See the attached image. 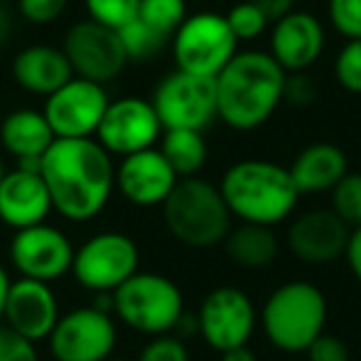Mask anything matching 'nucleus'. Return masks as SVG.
<instances>
[{"label": "nucleus", "instance_id": "obj_36", "mask_svg": "<svg viewBox=\"0 0 361 361\" xmlns=\"http://www.w3.org/2000/svg\"><path fill=\"white\" fill-rule=\"evenodd\" d=\"M305 356L307 361H351V351L346 341L336 334H329V331H324L319 339L312 341Z\"/></svg>", "mask_w": 361, "mask_h": 361}, {"label": "nucleus", "instance_id": "obj_3", "mask_svg": "<svg viewBox=\"0 0 361 361\" xmlns=\"http://www.w3.org/2000/svg\"><path fill=\"white\" fill-rule=\"evenodd\" d=\"M221 188L233 221L277 228L300 206V191L290 169L272 159H240L221 176Z\"/></svg>", "mask_w": 361, "mask_h": 361}, {"label": "nucleus", "instance_id": "obj_24", "mask_svg": "<svg viewBox=\"0 0 361 361\" xmlns=\"http://www.w3.org/2000/svg\"><path fill=\"white\" fill-rule=\"evenodd\" d=\"M223 250L228 260L243 270H265L280 257L282 240L275 228L240 223L231 228L228 238L223 240Z\"/></svg>", "mask_w": 361, "mask_h": 361}, {"label": "nucleus", "instance_id": "obj_35", "mask_svg": "<svg viewBox=\"0 0 361 361\" xmlns=\"http://www.w3.org/2000/svg\"><path fill=\"white\" fill-rule=\"evenodd\" d=\"M0 361H42L35 341L0 324Z\"/></svg>", "mask_w": 361, "mask_h": 361}, {"label": "nucleus", "instance_id": "obj_44", "mask_svg": "<svg viewBox=\"0 0 361 361\" xmlns=\"http://www.w3.org/2000/svg\"><path fill=\"white\" fill-rule=\"evenodd\" d=\"M109 361H129V359H119V356H111Z\"/></svg>", "mask_w": 361, "mask_h": 361}, {"label": "nucleus", "instance_id": "obj_40", "mask_svg": "<svg viewBox=\"0 0 361 361\" xmlns=\"http://www.w3.org/2000/svg\"><path fill=\"white\" fill-rule=\"evenodd\" d=\"M218 356H221V361H260L255 351L250 349V344L228 349V351H223V354H218Z\"/></svg>", "mask_w": 361, "mask_h": 361}, {"label": "nucleus", "instance_id": "obj_43", "mask_svg": "<svg viewBox=\"0 0 361 361\" xmlns=\"http://www.w3.org/2000/svg\"><path fill=\"white\" fill-rule=\"evenodd\" d=\"M6 164H3V159H0V183H3V176H6Z\"/></svg>", "mask_w": 361, "mask_h": 361}, {"label": "nucleus", "instance_id": "obj_31", "mask_svg": "<svg viewBox=\"0 0 361 361\" xmlns=\"http://www.w3.org/2000/svg\"><path fill=\"white\" fill-rule=\"evenodd\" d=\"M334 80L349 94H361V40H344L334 55Z\"/></svg>", "mask_w": 361, "mask_h": 361}, {"label": "nucleus", "instance_id": "obj_16", "mask_svg": "<svg viewBox=\"0 0 361 361\" xmlns=\"http://www.w3.org/2000/svg\"><path fill=\"white\" fill-rule=\"evenodd\" d=\"M351 228L331 208H307L290 218L285 245L302 265L326 267L344 260Z\"/></svg>", "mask_w": 361, "mask_h": 361}, {"label": "nucleus", "instance_id": "obj_17", "mask_svg": "<svg viewBox=\"0 0 361 361\" xmlns=\"http://www.w3.org/2000/svg\"><path fill=\"white\" fill-rule=\"evenodd\" d=\"M326 50L324 20L310 11H292L270 25L267 52L287 72H310Z\"/></svg>", "mask_w": 361, "mask_h": 361}, {"label": "nucleus", "instance_id": "obj_42", "mask_svg": "<svg viewBox=\"0 0 361 361\" xmlns=\"http://www.w3.org/2000/svg\"><path fill=\"white\" fill-rule=\"evenodd\" d=\"M6 37H8V18L6 11L0 8V55H3V47H6Z\"/></svg>", "mask_w": 361, "mask_h": 361}, {"label": "nucleus", "instance_id": "obj_8", "mask_svg": "<svg viewBox=\"0 0 361 361\" xmlns=\"http://www.w3.org/2000/svg\"><path fill=\"white\" fill-rule=\"evenodd\" d=\"M240 42L233 35L228 18L216 11L188 13L183 25L169 42L176 70L216 80L221 70L238 55Z\"/></svg>", "mask_w": 361, "mask_h": 361}, {"label": "nucleus", "instance_id": "obj_11", "mask_svg": "<svg viewBox=\"0 0 361 361\" xmlns=\"http://www.w3.org/2000/svg\"><path fill=\"white\" fill-rule=\"evenodd\" d=\"M156 114L166 129L206 131L218 119L216 80L173 70L164 75L151 94Z\"/></svg>", "mask_w": 361, "mask_h": 361}, {"label": "nucleus", "instance_id": "obj_20", "mask_svg": "<svg viewBox=\"0 0 361 361\" xmlns=\"http://www.w3.org/2000/svg\"><path fill=\"white\" fill-rule=\"evenodd\" d=\"M60 317L62 307L55 287L47 282L25 280V277L13 280L6 302V314H3V324L8 329L35 341V344H42L52 334Z\"/></svg>", "mask_w": 361, "mask_h": 361}, {"label": "nucleus", "instance_id": "obj_9", "mask_svg": "<svg viewBox=\"0 0 361 361\" xmlns=\"http://www.w3.org/2000/svg\"><path fill=\"white\" fill-rule=\"evenodd\" d=\"M52 361H109L119 346V324L111 314V297L102 305H80L62 312L47 336Z\"/></svg>", "mask_w": 361, "mask_h": 361}, {"label": "nucleus", "instance_id": "obj_37", "mask_svg": "<svg viewBox=\"0 0 361 361\" xmlns=\"http://www.w3.org/2000/svg\"><path fill=\"white\" fill-rule=\"evenodd\" d=\"M317 99V85L310 72H292L285 82V102L292 106H310Z\"/></svg>", "mask_w": 361, "mask_h": 361}, {"label": "nucleus", "instance_id": "obj_28", "mask_svg": "<svg viewBox=\"0 0 361 361\" xmlns=\"http://www.w3.org/2000/svg\"><path fill=\"white\" fill-rule=\"evenodd\" d=\"M228 25H231L233 35L238 37V42H255L262 35L270 32V18L260 11L255 0H240L231 11L226 13Z\"/></svg>", "mask_w": 361, "mask_h": 361}, {"label": "nucleus", "instance_id": "obj_39", "mask_svg": "<svg viewBox=\"0 0 361 361\" xmlns=\"http://www.w3.org/2000/svg\"><path fill=\"white\" fill-rule=\"evenodd\" d=\"M255 3L270 18V23L280 20V18L290 16L292 11H297V0H255Z\"/></svg>", "mask_w": 361, "mask_h": 361}, {"label": "nucleus", "instance_id": "obj_1", "mask_svg": "<svg viewBox=\"0 0 361 361\" xmlns=\"http://www.w3.org/2000/svg\"><path fill=\"white\" fill-rule=\"evenodd\" d=\"M55 213L67 223H90L116 191V161L97 139H57L40 161Z\"/></svg>", "mask_w": 361, "mask_h": 361}, {"label": "nucleus", "instance_id": "obj_12", "mask_svg": "<svg viewBox=\"0 0 361 361\" xmlns=\"http://www.w3.org/2000/svg\"><path fill=\"white\" fill-rule=\"evenodd\" d=\"M60 47L70 60L75 77L97 82V85H111L129 67V57L124 52L119 32L90 18L72 23L62 35Z\"/></svg>", "mask_w": 361, "mask_h": 361}, {"label": "nucleus", "instance_id": "obj_19", "mask_svg": "<svg viewBox=\"0 0 361 361\" xmlns=\"http://www.w3.org/2000/svg\"><path fill=\"white\" fill-rule=\"evenodd\" d=\"M55 213L40 164H16L0 183V223L13 233L45 223Z\"/></svg>", "mask_w": 361, "mask_h": 361}, {"label": "nucleus", "instance_id": "obj_38", "mask_svg": "<svg viewBox=\"0 0 361 361\" xmlns=\"http://www.w3.org/2000/svg\"><path fill=\"white\" fill-rule=\"evenodd\" d=\"M344 262L349 267L351 277L361 285V226L351 228L349 243H346V250H344Z\"/></svg>", "mask_w": 361, "mask_h": 361}, {"label": "nucleus", "instance_id": "obj_6", "mask_svg": "<svg viewBox=\"0 0 361 361\" xmlns=\"http://www.w3.org/2000/svg\"><path fill=\"white\" fill-rule=\"evenodd\" d=\"M111 314L131 331L151 339L178 331L186 317V300L169 275L139 270L111 295Z\"/></svg>", "mask_w": 361, "mask_h": 361}, {"label": "nucleus", "instance_id": "obj_4", "mask_svg": "<svg viewBox=\"0 0 361 361\" xmlns=\"http://www.w3.org/2000/svg\"><path fill=\"white\" fill-rule=\"evenodd\" d=\"M329 302L319 285L310 280H287L265 297L260 307V329L267 344L282 354H305L326 331Z\"/></svg>", "mask_w": 361, "mask_h": 361}, {"label": "nucleus", "instance_id": "obj_5", "mask_svg": "<svg viewBox=\"0 0 361 361\" xmlns=\"http://www.w3.org/2000/svg\"><path fill=\"white\" fill-rule=\"evenodd\" d=\"M161 218L169 235L191 250L223 245L233 228V216L221 188L203 176L180 178L161 206Z\"/></svg>", "mask_w": 361, "mask_h": 361}, {"label": "nucleus", "instance_id": "obj_29", "mask_svg": "<svg viewBox=\"0 0 361 361\" xmlns=\"http://www.w3.org/2000/svg\"><path fill=\"white\" fill-rule=\"evenodd\" d=\"M329 208L349 228L361 226V173L349 171V173L331 188Z\"/></svg>", "mask_w": 361, "mask_h": 361}, {"label": "nucleus", "instance_id": "obj_30", "mask_svg": "<svg viewBox=\"0 0 361 361\" xmlns=\"http://www.w3.org/2000/svg\"><path fill=\"white\" fill-rule=\"evenodd\" d=\"M87 18L119 32L124 25L139 18L141 0H82Z\"/></svg>", "mask_w": 361, "mask_h": 361}, {"label": "nucleus", "instance_id": "obj_32", "mask_svg": "<svg viewBox=\"0 0 361 361\" xmlns=\"http://www.w3.org/2000/svg\"><path fill=\"white\" fill-rule=\"evenodd\" d=\"M326 23L344 40H361V0H326Z\"/></svg>", "mask_w": 361, "mask_h": 361}, {"label": "nucleus", "instance_id": "obj_26", "mask_svg": "<svg viewBox=\"0 0 361 361\" xmlns=\"http://www.w3.org/2000/svg\"><path fill=\"white\" fill-rule=\"evenodd\" d=\"M119 37H121V45H124L126 57H129V65L131 62L134 65H149L159 55H164V50H169V42H171L166 37H161L159 32L151 30L149 25H144L139 18L121 27Z\"/></svg>", "mask_w": 361, "mask_h": 361}, {"label": "nucleus", "instance_id": "obj_33", "mask_svg": "<svg viewBox=\"0 0 361 361\" xmlns=\"http://www.w3.org/2000/svg\"><path fill=\"white\" fill-rule=\"evenodd\" d=\"M72 0H16V11L27 25L50 27L67 13Z\"/></svg>", "mask_w": 361, "mask_h": 361}, {"label": "nucleus", "instance_id": "obj_15", "mask_svg": "<svg viewBox=\"0 0 361 361\" xmlns=\"http://www.w3.org/2000/svg\"><path fill=\"white\" fill-rule=\"evenodd\" d=\"M111 97L104 85L72 77L42 102L57 139H94Z\"/></svg>", "mask_w": 361, "mask_h": 361}, {"label": "nucleus", "instance_id": "obj_45", "mask_svg": "<svg viewBox=\"0 0 361 361\" xmlns=\"http://www.w3.org/2000/svg\"><path fill=\"white\" fill-rule=\"evenodd\" d=\"M0 119H3V114H0Z\"/></svg>", "mask_w": 361, "mask_h": 361}, {"label": "nucleus", "instance_id": "obj_14", "mask_svg": "<svg viewBox=\"0 0 361 361\" xmlns=\"http://www.w3.org/2000/svg\"><path fill=\"white\" fill-rule=\"evenodd\" d=\"M161 136H164V124L151 99L124 94L109 102L94 139L111 156L124 159V156L159 146Z\"/></svg>", "mask_w": 361, "mask_h": 361}, {"label": "nucleus", "instance_id": "obj_41", "mask_svg": "<svg viewBox=\"0 0 361 361\" xmlns=\"http://www.w3.org/2000/svg\"><path fill=\"white\" fill-rule=\"evenodd\" d=\"M13 277L3 262H0V324H3V314H6V302H8V292H11Z\"/></svg>", "mask_w": 361, "mask_h": 361}, {"label": "nucleus", "instance_id": "obj_2", "mask_svg": "<svg viewBox=\"0 0 361 361\" xmlns=\"http://www.w3.org/2000/svg\"><path fill=\"white\" fill-rule=\"evenodd\" d=\"M285 82L287 72L267 50H238L216 77L218 121L238 134L262 129L285 104Z\"/></svg>", "mask_w": 361, "mask_h": 361}, {"label": "nucleus", "instance_id": "obj_13", "mask_svg": "<svg viewBox=\"0 0 361 361\" xmlns=\"http://www.w3.org/2000/svg\"><path fill=\"white\" fill-rule=\"evenodd\" d=\"M75 247L72 238L60 226L45 221L13 233L8 260L18 277L55 285L72 272Z\"/></svg>", "mask_w": 361, "mask_h": 361}, {"label": "nucleus", "instance_id": "obj_7", "mask_svg": "<svg viewBox=\"0 0 361 361\" xmlns=\"http://www.w3.org/2000/svg\"><path fill=\"white\" fill-rule=\"evenodd\" d=\"M141 270V250L129 233L99 231L75 247L70 277L80 290L111 297Z\"/></svg>", "mask_w": 361, "mask_h": 361}, {"label": "nucleus", "instance_id": "obj_18", "mask_svg": "<svg viewBox=\"0 0 361 361\" xmlns=\"http://www.w3.org/2000/svg\"><path fill=\"white\" fill-rule=\"evenodd\" d=\"M178 180L180 178L171 169L159 146L124 156L116 164V193L129 206L141 211L164 206Z\"/></svg>", "mask_w": 361, "mask_h": 361}, {"label": "nucleus", "instance_id": "obj_23", "mask_svg": "<svg viewBox=\"0 0 361 361\" xmlns=\"http://www.w3.org/2000/svg\"><path fill=\"white\" fill-rule=\"evenodd\" d=\"M300 196L331 193V188L349 173V159L331 141H314L300 149L287 166Z\"/></svg>", "mask_w": 361, "mask_h": 361}, {"label": "nucleus", "instance_id": "obj_22", "mask_svg": "<svg viewBox=\"0 0 361 361\" xmlns=\"http://www.w3.org/2000/svg\"><path fill=\"white\" fill-rule=\"evenodd\" d=\"M57 141L45 111L35 106H18L0 119V149L16 164H40Z\"/></svg>", "mask_w": 361, "mask_h": 361}, {"label": "nucleus", "instance_id": "obj_27", "mask_svg": "<svg viewBox=\"0 0 361 361\" xmlns=\"http://www.w3.org/2000/svg\"><path fill=\"white\" fill-rule=\"evenodd\" d=\"M188 18V0H141L139 20L161 37L171 40Z\"/></svg>", "mask_w": 361, "mask_h": 361}, {"label": "nucleus", "instance_id": "obj_10", "mask_svg": "<svg viewBox=\"0 0 361 361\" xmlns=\"http://www.w3.org/2000/svg\"><path fill=\"white\" fill-rule=\"evenodd\" d=\"M260 324L252 297L235 285L213 287L196 312V331L216 354L250 344Z\"/></svg>", "mask_w": 361, "mask_h": 361}, {"label": "nucleus", "instance_id": "obj_21", "mask_svg": "<svg viewBox=\"0 0 361 361\" xmlns=\"http://www.w3.org/2000/svg\"><path fill=\"white\" fill-rule=\"evenodd\" d=\"M75 77L70 60L62 47L47 45V42H32L16 52L11 62V80L18 90L30 97H47L57 92L62 85Z\"/></svg>", "mask_w": 361, "mask_h": 361}, {"label": "nucleus", "instance_id": "obj_25", "mask_svg": "<svg viewBox=\"0 0 361 361\" xmlns=\"http://www.w3.org/2000/svg\"><path fill=\"white\" fill-rule=\"evenodd\" d=\"M159 149L178 178L201 176L208 164V154H211L203 131L196 129H166L159 141Z\"/></svg>", "mask_w": 361, "mask_h": 361}, {"label": "nucleus", "instance_id": "obj_34", "mask_svg": "<svg viewBox=\"0 0 361 361\" xmlns=\"http://www.w3.org/2000/svg\"><path fill=\"white\" fill-rule=\"evenodd\" d=\"M136 361H191V351L178 334L151 336L139 349Z\"/></svg>", "mask_w": 361, "mask_h": 361}]
</instances>
